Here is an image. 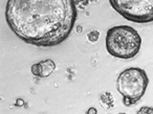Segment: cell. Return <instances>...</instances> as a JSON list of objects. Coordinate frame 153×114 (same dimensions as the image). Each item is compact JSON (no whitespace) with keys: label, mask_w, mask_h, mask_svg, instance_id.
Listing matches in <instances>:
<instances>
[{"label":"cell","mask_w":153,"mask_h":114,"mask_svg":"<svg viewBox=\"0 0 153 114\" xmlns=\"http://www.w3.org/2000/svg\"><path fill=\"white\" fill-rule=\"evenodd\" d=\"M78 16L74 0H7L5 20L23 42L42 47L61 44Z\"/></svg>","instance_id":"cell-1"},{"label":"cell","mask_w":153,"mask_h":114,"mask_svg":"<svg viewBox=\"0 0 153 114\" xmlns=\"http://www.w3.org/2000/svg\"><path fill=\"white\" fill-rule=\"evenodd\" d=\"M142 38L137 30L129 25H117L109 28L106 35V49L117 59H132L138 53Z\"/></svg>","instance_id":"cell-2"},{"label":"cell","mask_w":153,"mask_h":114,"mask_svg":"<svg viewBox=\"0 0 153 114\" xmlns=\"http://www.w3.org/2000/svg\"><path fill=\"white\" fill-rule=\"evenodd\" d=\"M149 78L146 71L138 67H130L119 74L117 78V89L123 95L126 106L136 104L146 93Z\"/></svg>","instance_id":"cell-3"},{"label":"cell","mask_w":153,"mask_h":114,"mask_svg":"<svg viewBox=\"0 0 153 114\" xmlns=\"http://www.w3.org/2000/svg\"><path fill=\"white\" fill-rule=\"evenodd\" d=\"M122 17L134 23L153 22V0H109Z\"/></svg>","instance_id":"cell-4"},{"label":"cell","mask_w":153,"mask_h":114,"mask_svg":"<svg viewBox=\"0 0 153 114\" xmlns=\"http://www.w3.org/2000/svg\"><path fill=\"white\" fill-rule=\"evenodd\" d=\"M56 69V64L53 60L47 59L39 62L37 64H34L30 68L33 74L39 78H47Z\"/></svg>","instance_id":"cell-5"},{"label":"cell","mask_w":153,"mask_h":114,"mask_svg":"<svg viewBox=\"0 0 153 114\" xmlns=\"http://www.w3.org/2000/svg\"><path fill=\"white\" fill-rule=\"evenodd\" d=\"M99 37H100V33L98 30H92L91 33L88 34V40L90 42H97L99 40Z\"/></svg>","instance_id":"cell-6"},{"label":"cell","mask_w":153,"mask_h":114,"mask_svg":"<svg viewBox=\"0 0 153 114\" xmlns=\"http://www.w3.org/2000/svg\"><path fill=\"white\" fill-rule=\"evenodd\" d=\"M76 2H84V1H86V0H76Z\"/></svg>","instance_id":"cell-7"}]
</instances>
